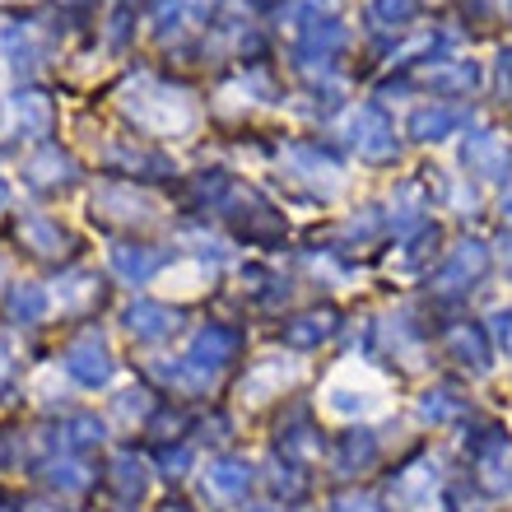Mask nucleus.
I'll list each match as a JSON object with an SVG mask.
<instances>
[{
    "instance_id": "nucleus-1",
    "label": "nucleus",
    "mask_w": 512,
    "mask_h": 512,
    "mask_svg": "<svg viewBox=\"0 0 512 512\" xmlns=\"http://www.w3.org/2000/svg\"><path fill=\"white\" fill-rule=\"evenodd\" d=\"M122 108L135 126H145L154 135H173V131H191L196 126V108H191L187 89H173V84L154 80V75H135L122 98Z\"/></svg>"
},
{
    "instance_id": "nucleus-2",
    "label": "nucleus",
    "mask_w": 512,
    "mask_h": 512,
    "mask_svg": "<svg viewBox=\"0 0 512 512\" xmlns=\"http://www.w3.org/2000/svg\"><path fill=\"white\" fill-rule=\"evenodd\" d=\"M61 368H66L80 387H108L117 364H112L108 340L98 336V331H84V336H75L66 350H61Z\"/></svg>"
},
{
    "instance_id": "nucleus-3",
    "label": "nucleus",
    "mask_w": 512,
    "mask_h": 512,
    "mask_svg": "<svg viewBox=\"0 0 512 512\" xmlns=\"http://www.w3.org/2000/svg\"><path fill=\"white\" fill-rule=\"evenodd\" d=\"M243 350V331L238 326H224V322H205L196 336H191V350H187V364L201 368L215 378L219 368H229Z\"/></svg>"
},
{
    "instance_id": "nucleus-4",
    "label": "nucleus",
    "mask_w": 512,
    "mask_h": 512,
    "mask_svg": "<svg viewBox=\"0 0 512 512\" xmlns=\"http://www.w3.org/2000/svg\"><path fill=\"white\" fill-rule=\"evenodd\" d=\"M24 182L33 191H66L80 182V163H75V154L61 145H38V154H28L24 163Z\"/></svg>"
},
{
    "instance_id": "nucleus-5",
    "label": "nucleus",
    "mask_w": 512,
    "mask_h": 512,
    "mask_svg": "<svg viewBox=\"0 0 512 512\" xmlns=\"http://www.w3.org/2000/svg\"><path fill=\"white\" fill-rule=\"evenodd\" d=\"M345 131H350V145L359 149V159H368V163L396 159V131H391V122L378 108L350 112V126H345Z\"/></svg>"
},
{
    "instance_id": "nucleus-6",
    "label": "nucleus",
    "mask_w": 512,
    "mask_h": 512,
    "mask_svg": "<svg viewBox=\"0 0 512 512\" xmlns=\"http://www.w3.org/2000/svg\"><path fill=\"white\" fill-rule=\"evenodd\" d=\"M94 215L108 224H145V219H154V201L126 182H108L94 191Z\"/></svg>"
},
{
    "instance_id": "nucleus-7",
    "label": "nucleus",
    "mask_w": 512,
    "mask_h": 512,
    "mask_svg": "<svg viewBox=\"0 0 512 512\" xmlns=\"http://www.w3.org/2000/svg\"><path fill=\"white\" fill-rule=\"evenodd\" d=\"M10 112H14V131L24 135V140H42V145H47V135H52V126H56V108L42 89H33V84L14 89Z\"/></svg>"
},
{
    "instance_id": "nucleus-8",
    "label": "nucleus",
    "mask_w": 512,
    "mask_h": 512,
    "mask_svg": "<svg viewBox=\"0 0 512 512\" xmlns=\"http://www.w3.org/2000/svg\"><path fill=\"white\" fill-rule=\"evenodd\" d=\"M247 489H252V466L238 457L210 461L201 475V494L210 503H238V499H247Z\"/></svg>"
},
{
    "instance_id": "nucleus-9",
    "label": "nucleus",
    "mask_w": 512,
    "mask_h": 512,
    "mask_svg": "<svg viewBox=\"0 0 512 512\" xmlns=\"http://www.w3.org/2000/svg\"><path fill=\"white\" fill-rule=\"evenodd\" d=\"M168 261H173V252H159V247H145V243H112L108 247V266L117 270L126 284H145L149 275H159Z\"/></svg>"
},
{
    "instance_id": "nucleus-10",
    "label": "nucleus",
    "mask_w": 512,
    "mask_h": 512,
    "mask_svg": "<svg viewBox=\"0 0 512 512\" xmlns=\"http://www.w3.org/2000/svg\"><path fill=\"white\" fill-rule=\"evenodd\" d=\"M461 159H466V168H471V173L489 177V182H503V177H508V168H512L508 145H503L499 135H489V131L471 135V140H466V149H461Z\"/></svg>"
},
{
    "instance_id": "nucleus-11",
    "label": "nucleus",
    "mask_w": 512,
    "mask_h": 512,
    "mask_svg": "<svg viewBox=\"0 0 512 512\" xmlns=\"http://www.w3.org/2000/svg\"><path fill=\"white\" fill-rule=\"evenodd\" d=\"M122 322L135 340H163L177 331V312L168 303H154V298H135L131 308L122 312Z\"/></svg>"
},
{
    "instance_id": "nucleus-12",
    "label": "nucleus",
    "mask_w": 512,
    "mask_h": 512,
    "mask_svg": "<svg viewBox=\"0 0 512 512\" xmlns=\"http://www.w3.org/2000/svg\"><path fill=\"white\" fill-rule=\"evenodd\" d=\"M108 168L126 177H173V159L154 154V149H135V145H117L108 149Z\"/></svg>"
},
{
    "instance_id": "nucleus-13",
    "label": "nucleus",
    "mask_w": 512,
    "mask_h": 512,
    "mask_svg": "<svg viewBox=\"0 0 512 512\" xmlns=\"http://www.w3.org/2000/svg\"><path fill=\"white\" fill-rule=\"evenodd\" d=\"M38 475L47 480V485L66 489V494H75V489H89V485H94V471H89V461H84L80 452H52V457L38 466Z\"/></svg>"
},
{
    "instance_id": "nucleus-14",
    "label": "nucleus",
    "mask_w": 512,
    "mask_h": 512,
    "mask_svg": "<svg viewBox=\"0 0 512 512\" xmlns=\"http://www.w3.org/2000/svg\"><path fill=\"white\" fill-rule=\"evenodd\" d=\"M0 47L10 56L14 75H33V70L42 66V42H38V33H33V24H5L0 28Z\"/></svg>"
},
{
    "instance_id": "nucleus-15",
    "label": "nucleus",
    "mask_w": 512,
    "mask_h": 512,
    "mask_svg": "<svg viewBox=\"0 0 512 512\" xmlns=\"http://www.w3.org/2000/svg\"><path fill=\"white\" fill-rule=\"evenodd\" d=\"M19 238H24V247L33 256H61L70 247V233L47 215H24L19 219Z\"/></svg>"
},
{
    "instance_id": "nucleus-16",
    "label": "nucleus",
    "mask_w": 512,
    "mask_h": 512,
    "mask_svg": "<svg viewBox=\"0 0 512 512\" xmlns=\"http://www.w3.org/2000/svg\"><path fill=\"white\" fill-rule=\"evenodd\" d=\"M485 266H489L485 243H461L457 252H452V261L438 270V289H461V284L480 280V275H485Z\"/></svg>"
},
{
    "instance_id": "nucleus-17",
    "label": "nucleus",
    "mask_w": 512,
    "mask_h": 512,
    "mask_svg": "<svg viewBox=\"0 0 512 512\" xmlns=\"http://www.w3.org/2000/svg\"><path fill=\"white\" fill-rule=\"evenodd\" d=\"M47 308H52V298L33 280L10 284V294H5V312H10V322H19V326H38L42 317H47Z\"/></svg>"
},
{
    "instance_id": "nucleus-18",
    "label": "nucleus",
    "mask_w": 512,
    "mask_h": 512,
    "mask_svg": "<svg viewBox=\"0 0 512 512\" xmlns=\"http://www.w3.org/2000/svg\"><path fill=\"white\" fill-rule=\"evenodd\" d=\"M108 480H112V489H117V499L122 503L145 499V489H149V471H145V461L135 457V452H117V457H112Z\"/></svg>"
},
{
    "instance_id": "nucleus-19",
    "label": "nucleus",
    "mask_w": 512,
    "mask_h": 512,
    "mask_svg": "<svg viewBox=\"0 0 512 512\" xmlns=\"http://www.w3.org/2000/svg\"><path fill=\"white\" fill-rule=\"evenodd\" d=\"M443 345H447V354H452L457 364H466V368H485L489 364V340H485V331L471 326V322L452 326V331L443 336Z\"/></svg>"
},
{
    "instance_id": "nucleus-20",
    "label": "nucleus",
    "mask_w": 512,
    "mask_h": 512,
    "mask_svg": "<svg viewBox=\"0 0 512 512\" xmlns=\"http://www.w3.org/2000/svg\"><path fill=\"white\" fill-rule=\"evenodd\" d=\"M331 331H336V317H331V312H303V317H294V322L284 326V345L312 350V345H322Z\"/></svg>"
},
{
    "instance_id": "nucleus-21",
    "label": "nucleus",
    "mask_w": 512,
    "mask_h": 512,
    "mask_svg": "<svg viewBox=\"0 0 512 512\" xmlns=\"http://www.w3.org/2000/svg\"><path fill=\"white\" fill-rule=\"evenodd\" d=\"M108 438L103 433V419L98 415H66L61 419V452H89V447H98Z\"/></svg>"
},
{
    "instance_id": "nucleus-22",
    "label": "nucleus",
    "mask_w": 512,
    "mask_h": 512,
    "mask_svg": "<svg viewBox=\"0 0 512 512\" xmlns=\"http://www.w3.org/2000/svg\"><path fill=\"white\" fill-rule=\"evenodd\" d=\"M373 457H378V438L368 429H350L336 447V471H364V466H373Z\"/></svg>"
},
{
    "instance_id": "nucleus-23",
    "label": "nucleus",
    "mask_w": 512,
    "mask_h": 512,
    "mask_svg": "<svg viewBox=\"0 0 512 512\" xmlns=\"http://www.w3.org/2000/svg\"><path fill=\"white\" fill-rule=\"evenodd\" d=\"M61 308L66 312H84V308H94V303H103V280L98 275H84V270H75L66 284H61Z\"/></svg>"
},
{
    "instance_id": "nucleus-24",
    "label": "nucleus",
    "mask_w": 512,
    "mask_h": 512,
    "mask_svg": "<svg viewBox=\"0 0 512 512\" xmlns=\"http://www.w3.org/2000/svg\"><path fill=\"white\" fill-rule=\"evenodd\" d=\"M457 122L461 117L452 108H443V103H438V108H419L415 117H410V135H415V140H443V135H452Z\"/></svg>"
},
{
    "instance_id": "nucleus-25",
    "label": "nucleus",
    "mask_w": 512,
    "mask_h": 512,
    "mask_svg": "<svg viewBox=\"0 0 512 512\" xmlns=\"http://www.w3.org/2000/svg\"><path fill=\"white\" fill-rule=\"evenodd\" d=\"M429 485H433V471H429V466H410V471L396 475L391 494H396L401 503H410V508H415V503H424V489H429Z\"/></svg>"
},
{
    "instance_id": "nucleus-26",
    "label": "nucleus",
    "mask_w": 512,
    "mask_h": 512,
    "mask_svg": "<svg viewBox=\"0 0 512 512\" xmlns=\"http://www.w3.org/2000/svg\"><path fill=\"white\" fill-rule=\"evenodd\" d=\"M112 410H117V419H126V424H135V419H149V410H154V396L140 387L122 391L117 401H112Z\"/></svg>"
},
{
    "instance_id": "nucleus-27",
    "label": "nucleus",
    "mask_w": 512,
    "mask_h": 512,
    "mask_svg": "<svg viewBox=\"0 0 512 512\" xmlns=\"http://www.w3.org/2000/svg\"><path fill=\"white\" fill-rule=\"evenodd\" d=\"M429 84H438V89H452V94H461V89H471V84H475V66H471V61H461V66L429 70Z\"/></svg>"
},
{
    "instance_id": "nucleus-28",
    "label": "nucleus",
    "mask_w": 512,
    "mask_h": 512,
    "mask_svg": "<svg viewBox=\"0 0 512 512\" xmlns=\"http://www.w3.org/2000/svg\"><path fill=\"white\" fill-rule=\"evenodd\" d=\"M415 14V0H373V24H405Z\"/></svg>"
},
{
    "instance_id": "nucleus-29",
    "label": "nucleus",
    "mask_w": 512,
    "mask_h": 512,
    "mask_svg": "<svg viewBox=\"0 0 512 512\" xmlns=\"http://www.w3.org/2000/svg\"><path fill=\"white\" fill-rule=\"evenodd\" d=\"M270 485H275V494H289V499H298L303 494V475H294V466H280V461H270Z\"/></svg>"
},
{
    "instance_id": "nucleus-30",
    "label": "nucleus",
    "mask_w": 512,
    "mask_h": 512,
    "mask_svg": "<svg viewBox=\"0 0 512 512\" xmlns=\"http://www.w3.org/2000/svg\"><path fill=\"white\" fill-rule=\"evenodd\" d=\"M419 410H424V419H452L461 410V401H452V391H429Z\"/></svg>"
},
{
    "instance_id": "nucleus-31",
    "label": "nucleus",
    "mask_w": 512,
    "mask_h": 512,
    "mask_svg": "<svg viewBox=\"0 0 512 512\" xmlns=\"http://www.w3.org/2000/svg\"><path fill=\"white\" fill-rule=\"evenodd\" d=\"M159 466H163V475H187V466H191V447L187 443H177V447H163V457H159Z\"/></svg>"
},
{
    "instance_id": "nucleus-32",
    "label": "nucleus",
    "mask_w": 512,
    "mask_h": 512,
    "mask_svg": "<svg viewBox=\"0 0 512 512\" xmlns=\"http://www.w3.org/2000/svg\"><path fill=\"white\" fill-rule=\"evenodd\" d=\"M331 512H378V499H368V494H345V499H336Z\"/></svg>"
},
{
    "instance_id": "nucleus-33",
    "label": "nucleus",
    "mask_w": 512,
    "mask_h": 512,
    "mask_svg": "<svg viewBox=\"0 0 512 512\" xmlns=\"http://www.w3.org/2000/svg\"><path fill=\"white\" fill-rule=\"evenodd\" d=\"M494 336H499V345H512V308L494 312Z\"/></svg>"
},
{
    "instance_id": "nucleus-34",
    "label": "nucleus",
    "mask_w": 512,
    "mask_h": 512,
    "mask_svg": "<svg viewBox=\"0 0 512 512\" xmlns=\"http://www.w3.org/2000/svg\"><path fill=\"white\" fill-rule=\"evenodd\" d=\"M10 368H14V359H10V345H5V340H0V382L10 378Z\"/></svg>"
},
{
    "instance_id": "nucleus-35",
    "label": "nucleus",
    "mask_w": 512,
    "mask_h": 512,
    "mask_svg": "<svg viewBox=\"0 0 512 512\" xmlns=\"http://www.w3.org/2000/svg\"><path fill=\"white\" fill-rule=\"evenodd\" d=\"M24 512H66V508H56V503H24Z\"/></svg>"
},
{
    "instance_id": "nucleus-36",
    "label": "nucleus",
    "mask_w": 512,
    "mask_h": 512,
    "mask_svg": "<svg viewBox=\"0 0 512 512\" xmlns=\"http://www.w3.org/2000/svg\"><path fill=\"white\" fill-rule=\"evenodd\" d=\"M5 201H10V182L0 177V210H5Z\"/></svg>"
},
{
    "instance_id": "nucleus-37",
    "label": "nucleus",
    "mask_w": 512,
    "mask_h": 512,
    "mask_svg": "<svg viewBox=\"0 0 512 512\" xmlns=\"http://www.w3.org/2000/svg\"><path fill=\"white\" fill-rule=\"evenodd\" d=\"M0 280H5V256H0Z\"/></svg>"
},
{
    "instance_id": "nucleus-38",
    "label": "nucleus",
    "mask_w": 512,
    "mask_h": 512,
    "mask_svg": "<svg viewBox=\"0 0 512 512\" xmlns=\"http://www.w3.org/2000/svg\"><path fill=\"white\" fill-rule=\"evenodd\" d=\"M66 5H89V0H66Z\"/></svg>"
}]
</instances>
